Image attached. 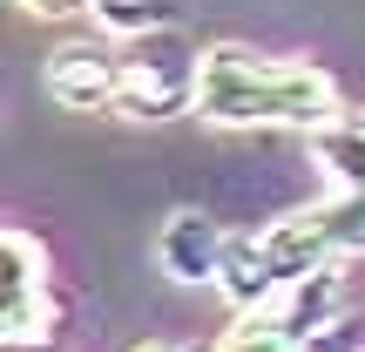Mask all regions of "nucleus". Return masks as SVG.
<instances>
[{
  "instance_id": "1",
  "label": "nucleus",
  "mask_w": 365,
  "mask_h": 352,
  "mask_svg": "<svg viewBox=\"0 0 365 352\" xmlns=\"http://www.w3.org/2000/svg\"><path fill=\"white\" fill-rule=\"evenodd\" d=\"M196 116L210 129H325L339 109V81L298 54H257L244 41L196 48Z\"/></svg>"
},
{
  "instance_id": "6",
  "label": "nucleus",
  "mask_w": 365,
  "mask_h": 352,
  "mask_svg": "<svg viewBox=\"0 0 365 352\" xmlns=\"http://www.w3.org/2000/svg\"><path fill=\"white\" fill-rule=\"evenodd\" d=\"M277 318H284V332L298 339L304 352H325V339L345 326V312H352V285H345V264H325V271L298 278V285L284 291V298L271 305Z\"/></svg>"
},
{
  "instance_id": "7",
  "label": "nucleus",
  "mask_w": 365,
  "mask_h": 352,
  "mask_svg": "<svg viewBox=\"0 0 365 352\" xmlns=\"http://www.w3.org/2000/svg\"><path fill=\"white\" fill-rule=\"evenodd\" d=\"M304 149H312V163L325 170L331 190L365 196V109H345V116H331L325 129L304 136Z\"/></svg>"
},
{
  "instance_id": "8",
  "label": "nucleus",
  "mask_w": 365,
  "mask_h": 352,
  "mask_svg": "<svg viewBox=\"0 0 365 352\" xmlns=\"http://www.w3.org/2000/svg\"><path fill=\"white\" fill-rule=\"evenodd\" d=\"M88 14L108 41H149L176 27V0H88Z\"/></svg>"
},
{
  "instance_id": "5",
  "label": "nucleus",
  "mask_w": 365,
  "mask_h": 352,
  "mask_svg": "<svg viewBox=\"0 0 365 352\" xmlns=\"http://www.w3.org/2000/svg\"><path fill=\"white\" fill-rule=\"evenodd\" d=\"M190 109L196 116V54H163V61H129L115 116L129 122H170Z\"/></svg>"
},
{
  "instance_id": "9",
  "label": "nucleus",
  "mask_w": 365,
  "mask_h": 352,
  "mask_svg": "<svg viewBox=\"0 0 365 352\" xmlns=\"http://www.w3.org/2000/svg\"><path fill=\"white\" fill-rule=\"evenodd\" d=\"M217 352H304V346L284 332V318H277V312H244L217 339Z\"/></svg>"
},
{
  "instance_id": "10",
  "label": "nucleus",
  "mask_w": 365,
  "mask_h": 352,
  "mask_svg": "<svg viewBox=\"0 0 365 352\" xmlns=\"http://www.w3.org/2000/svg\"><path fill=\"white\" fill-rule=\"evenodd\" d=\"M14 7L41 14V21H61V14H81V7H88V0H14Z\"/></svg>"
},
{
  "instance_id": "3",
  "label": "nucleus",
  "mask_w": 365,
  "mask_h": 352,
  "mask_svg": "<svg viewBox=\"0 0 365 352\" xmlns=\"http://www.w3.org/2000/svg\"><path fill=\"white\" fill-rule=\"evenodd\" d=\"M122 75H129V61H122L108 41H61V48L41 61V89H48V102L75 109V116H102V109L122 102Z\"/></svg>"
},
{
  "instance_id": "4",
  "label": "nucleus",
  "mask_w": 365,
  "mask_h": 352,
  "mask_svg": "<svg viewBox=\"0 0 365 352\" xmlns=\"http://www.w3.org/2000/svg\"><path fill=\"white\" fill-rule=\"evenodd\" d=\"M223 251H230V231H223L210 210H170L156 231V264L170 285H217L223 278Z\"/></svg>"
},
{
  "instance_id": "11",
  "label": "nucleus",
  "mask_w": 365,
  "mask_h": 352,
  "mask_svg": "<svg viewBox=\"0 0 365 352\" xmlns=\"http://www.w3.org/2000/svg\"><path fill=\"white\" fill-rule=\"evenodd\" d=\"M135 352H182V346H135Z\"/></svg>"
},
{
  "instance_id": "2",
  "label": "nucleus",
  "mask_w": 365,
  "mask_h": 352,
  "mask_svg": "<svg viewBox=\"0 0 365 352\" xmlns=\"http://www.w3.org/2000/svg\"><path fill=\"white\" fill-rule=\"evenodd\" d=\"M0 264H7V285H0V339L14 352L54 346V285H48V251L34 231L7 223L0 231Z\"/></svg>"
}]
</instances>
